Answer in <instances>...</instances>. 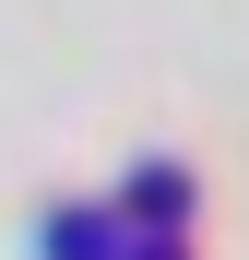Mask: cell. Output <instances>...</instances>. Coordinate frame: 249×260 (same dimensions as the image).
<instances>
[{
    "mask_svg": "<svg viewBox=\"0 0 249 260\" xmlns=\"http://www.w3.org/2000/svg\"><path fill=\"white\" fill-rule=\"evenodd\" d=\"M48 260H119V225H107V213H60V225H48Z\"/></svg>",
    "mask_w": 249,
    "mask_h": 260,
    "instance_id": "6da1fadb",
    "label": "cell"
},
{
    "mask_svg": "<svg viewBox=\"0 0 249 260\" xmlns=\"http://www.w3.org/2000/svg\"><path fill=\"white\" fill-rule=\"evenodd\" d=\"M143 260H178V248H143Z\"/></svg>",
    "mask_w": 249,
    "mask_h": 260,
    "instance_id": "7a4b0ae2",
    "label": "cell"
}]
</instances>
